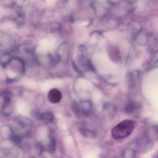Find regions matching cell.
<instances>
[{"instance_id": "obj_1", "label": "cell", "mask_w": 158, "mask_h": 158, "mask_svg": "<svg viewBox=\"0 0 158 158\" xmlns=\"http://www.w3.org/2000/svg\"><path fill=\"white\" fill-rule=\"evenodd\" d=\"M135 123L131 120H124L115 126L112 130L113 138L115 139L125 138L133 132Z\"/></svg>"}, {"instance_id": "obj_2", "label": "cell", "mask_w": 158, "mask_h": 158, "mask_svg": "<svg viewBox=\"0 0 158 158\" xmlns=\"http://www.w3.org/2000/svg\"><path fill=\"white\" fill-rule=\"evenodd\" d=\"M62 95L61 92L57 89H52L48 93V99L52 103H59L60 102Z\"/></svg>"}, {"instance_id": "obj_3", "label": "cell", "mask_w": 158, "mask_h": 158, "mask_svg": "<svg viewBox=\"0 0 158 158\" xmlns=\"http://www.w3.org/2000/svg\"><path fill=\"white\" fill-rule=\"evenodd\" d=\"M92 110V105L91 102L87 101L82 102L78 107V111L85 116H88Z\"/></svg>"}, {"instance_id": "obj_4", "label": "cell", "mask_w": 158, "mask_h": 158, "mask_svg": "<svg viewBox=\"0 0 158 158\" xmlns=\"http://www.w3.org/2000/svg\"><path fill=\"white\" fill-rule=\"evenodd\" d=\"M40 120L46 124L52 123L54 120V115L50 112L42 113L39 116Z\"/></svg>"}, {"instance_id": "obj_5", "label": "cell", "mask_w": 158, "mask_h": 158, "mask_svg": "<svg viewBox=\"0 0 158 158\" xmlns=\"http://www.w3.org/2000/svg\"><path fill=\"white\" fill-rule=\"evenodd\" d=\"M56 147H57V143H56V139L53 137H50L48 144L47 147V151L49 153H53L56 151Z\"/></svg>"}, {"instance_id": "obj_6", "label": "cell", "mask_w": 158, "mask_h": 158, "mask_svg": "<svg viewBox=\"0 0 158 158\" xmlns=\"http://www.w3.org/2000/svg\"><path fill=\"white\" fill-rule=\"evenodd\" d=\"M80 133H81L82 135L86 137L89 138H93L95 136V133L89 130V129H86V128H81L79 130Z\"/></svg>"}, {"instance_id": "obj_7", "label": "cell", "mask_w": 158, "mask_h": 158, "mask_svg": "<svg viewBox=\"0 0 158 158\" xmlns=\"http://www.w3.org/2000/svg\"><path fill=\"white\" fill-rule=\"evenodd\" d=\"M135 152L132 149H128L124 152L123 154L124 158H134Z\"/></svg>"}]
</instances>
